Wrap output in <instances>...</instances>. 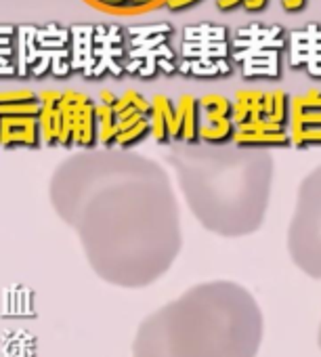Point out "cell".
I'll return each instance as SVG.
<instances>
[{
  "label": "cell",
  "instance_id": "1",
  "mask_svg": "<svg viewBox=\"0 0 321 357\" xmlns=\"http://www.w3.org/2000/svg\"><path fill=\"white\" fill-rule=\"evenodd\" d=\"M49 200L103 282L145 288L177 261L183 236L177 194L155 160L128 149H84L59 162Z\"/></svg>",
  "mask_w": 321,
  "mask_h": 357
},
{
  "label": "cell",
  "instance_id": "2",
  "mask_svg": "<svg viewBox=\"0 0 321 357\" xmlns=\"http://www.w3.org/2000/svg\"><path fill=\"white\" fill-rule=\"evenodd\" d=\"M265 319L256 296L233 280H208L145 315L132 357H256Z\"/></svg>",
  "mask_w": 321,
  "mask_h": 357
},
{
  "label": "cell",
  "instance_id": "3",
  "mask_svg": "<svg viewBox=\"0 0 321 357\" xmlns=\"http://www.w3.org/2000/svg\"><path fill=\"white\" fill-rule=\"evenodd\" d=\"M166 162L202 227L221 238L256 234L269 211L275 162L267 149L235 143H173Z\"/></svg>",
  "mask_w": 321,
  "mask_h": 357
},
{
  "label": "cell",
  "instance_id": "4",
  "mask_svg": "<svg viewBox=\"0 0 321 357\" xmlns=\"http://www.w3.org/2000/svg\"><path fill=\"white\" fill-rule=\"evenodd\" d=\"M290 105L292 99L283 91H237L231 143L254 149L292 145Z\"/></svg>",
  "mask_w": 321,
  "mask_h": 357
},
{
  "label": "cell",
  "instance_id": "5",
  "mask_svg": "<svg viewBox=\"0 0 321 357\" xmlns=\"http://www.w3.org/2000/svg\"><path fill=\"white\" fill-rule=\"evenodd\" d=\"M42 141L57 147L95 149L99 143L97 103L80 91H42Z\"/></svg>",
  "mask_w": 321,
  "mask_h": 357
},
{
  "label": "cell",
  "instance_id": "6",
  "mask_svg": "<svg viewBox=\"0 0 321 357\" xmlns=\"http://www.w3.org/2000/svg\"><path fill=\"white\" fill-rule=\"evenodd\" d=\"M285 244L292 263L304 275L321 280V164L298 185Z\"/></svg>",
  "mask_w": 321,
  "mask_h": 357
},
{
  "label": "cell",
  "instance_id": "7",
  "mask_svg": "<svg viewBox=\"0 0 321 357\" xmlns=\"http://www.w3.org/2000/svg\"><path fill=\"white\" fill-rule=\"evenodd\" d=\"M97 122L103 149H130L151 135V101L132 89L122 95L101 91Z\"/></svg>",
  "mask_w": 321,
  "mask_h": 357
},
{
  "label": "cell",
  "instance_id": "8",
  "mask_svg": "<svg viewBox=\"0 0 321 357\" xmlns=\"http://www.w3.org/2000/svg\"><path fill=\"white\" fill-rule=\"evenodd\" d=\"M72 70L97 78L126 72V34L116 26L72 28Z\"/></svg>",
  "mask_w": 321,
  "mask_h": 357
},
{
  "label": "cell",
  "instance_id": "9",
  "mask_svg": "<svg viewBox=\"0 0 321 357\" xmlns=\"http://www.w3.org/2000/svg\"><path fill=\"white\" fill-rule=\"evenodd\" d=\"M42 99L30 89L0 95V143L3 147H38L42 141Z\"/></svg>",
  "mask_w": 321,
  "mask_h": 357
},
{
  "label": "cell",
  "instance_id": "10",
  "mask_svg": "<svg viewBox=\"0 0 321 357\" xmlns=\"http://www.w3.org/2000/svg\"><path fill=\"white\" fill-rule=\"evenodd\" d=\"M22 57H19V76H42L53 72L55 76H65L72 70L70 36L57 26H47L36 30L26 26L22 30Z\"/></svg>",
  "mask_w": 321,
  "mask_h": 357
},
{
  "label": "cell",
  "instance_id": "11",
  "mask_svg": "<svg viewBox=\"0 0 321 357\" xmlns=\"http://www.w3.org/2000/svg\"><path fill=\"white\" fill-rule=\"evenodd\" d=\"M171 26H143L126 34V72L151 78L157 72L173 74L179 70L177 53L169 45Z\"/></svg>",
  "mask_w": 321,
  "mask_h": 357
},
{
  "label": "cell",
  "instance_id": "12",
  "mask_svg": "<svg viewBox=\"0 0 321 357\" xmlns=\"http://www.w3.org/2000/svg\"><path fill=\"white\" fill-rule=\"evenodd\" d=\"M229 45L227 32L221 26H189L183 32L181 61L179 72L194 76H221L229 74L231 66L227 63Z\"/></svg>",
  "mask_w": 321,
  "mask_h": 357
},
{
  "label": "cell",
  "instance_id": "13",
  "mask_svg": "<svg viewBox=\"0 0 321 357\" xmlns=\"http://www.w3.org/2000/svg\"><path fill=\"white\" fill-rule=\"evenodd\" d=\"M281 30L248 26L240 30L231 45V57L242 63L244 76H277V51H281Z\"/></svg>",
  "mask_w": 321,
  "mask_h": 357
},
{
  "label": "cell",
  "instance_id": "14",
  "mask_svg": "<svg viewBox=\"0 0 321 357\" xmlns=\"http://www.w3.org/2000/svg\"><path fill=\"white\" fill-rule=\"evenodd\" d=\"M200 101V143L223 145L233 141V101L223 95L210 93Z\"/></svg>",
  "mask_w": 321,
  "mask_h": 357
},
{
  "label": "cell",
  "instance_id": "15",
  "mask_svg": "<svg viewBox=\"0 0 321 357\" xmlns=\"http://www.w3.org/2000/svg\"><path fill=\"white\" fill-rule=\"evenodd\" d=\"M290 137L296 147L321 145V91H308L292 99Z\"/></svg>",
  "mask_w": 321,
  "mask_h": 357
},
{
  "label": "cell",
  "instance_id": "16",
  "mask_svg": "<svg viewBox=\"0 0 321 357\" xmlns=\"http://www.w3.org/2000/svg\"><path fill=\"white\" fill-rule=\"evenodd\" d=\"M292 66H306L311 74L321 76V30L311 24L304 32L292 34Z\"/></svg>",
  "mask_w": 321,
  "mask_h": 357
},
{
  "label": "cell",
  "instance_id": "17",
  "mask_svg": "<svg viewBox=\"0 0 321 357\" xmlns=\"http://www.w3.org/2000/svg\"><path fill=\"white\" fill-rule=\"evenodd\" d=\"M173 143H200V101L194 95H181L177 101Z\"/></svg>",
  "mask_w": 321,
  "mask_h": 357
},
{
  "label": "cell",
  "instance_id": "18",
  "mask_svg": "<svg viewBox=\"0 0 321 357\" xmlns=\"http://www.w3.org/2000/svg\"><path fill=\"white\" fill-rule=\"evenodd\" d=\"M177 120V101L166 95H155L151 99V135L157 143H173Z\"/></svg>",
  "mask_w": 321,
  "mask_h": 357
},
{
  "label": "cell",
  "instance_id": "19",
  "mask_svg": "<svg viewBox=\"0 0 321 357\" xmlns=\"http://www.w3.org/2000/svg\"><path fill=\"white\" fill-rule=\"evenodd\" d=\"M84 3L111 15H139L166 7L169 0H84Z\"/></svg>",
  "mask_w": 321,
  "mask_h": 357
},
{
  "label": "cell",
  "instance_id": "20",
  "mask_svg": "<svg viewBox=\"0 0 321 357\" xmlns=\"http://www.w3.org/2000/svg\"><path fill=\"white\" fill-rule=\"evenodd\" d=\"M196 3H200V0H169L166 7H169L171 11H185V9L194 7Z\"/></svg>",
  "mask_w": 321,
  "mask_h": 357
},
{
  "label": "cell",
  "instance_id": "21",
  "mask_svg": "<svg viewBox=\"0 0 321 357\" xmlns=\"http://www.w3.org/2000/svg\"><path fill=\"white\" fill-rule=\"evenodd\" d=\"M304 3H306V0H281V7L288 13H298V11L304 9Z\"/></svg>",
  "mask_w": 321,
  "mask_h": 357
},
{
  "label": "cell",
  "instance_id": "22",
  "mask_svg": "<svg viewBox=\"0 0 321 357\" xmlns=\"http://www.w3.org/2000/svg\"><path fill=\"white\" fill-rule=\"evenodd\" d=\"M244 5V0H217V9L219 11H233V9H237V7H242Z\"/></svg>",
  "mask_w": 321,
  "mask_h": 357
},
{
  "label": "cell",
  "instance_id": "23",
  "mask_svg": "<svg viewBox=\"0 0 321 357\" xmlns=\"http://www.w3.org/2000/svg\"><path fill=\"white\" fill-rule=\"evenodd\" d=\"M242 7L250 13H256V11H263L267 7V0H244Z\"/></svg>",
  "mask_w": 321,
  "mask_h": 357
},
{
  "label": "cell",
  "instance_id": "24",
  "mask_svg": "<svg viewBox=\"0 0 321 357\" xmlns=\"http://www.w3.org/2000/svg\"><path fill=\"white\" fill-rule=\"evenodd\" d=\"M317 344L321 349V321H319V328H317Z\"/></svg>",
  "mask_w": 321,
  "mask_h": 357
}]
</instances>
